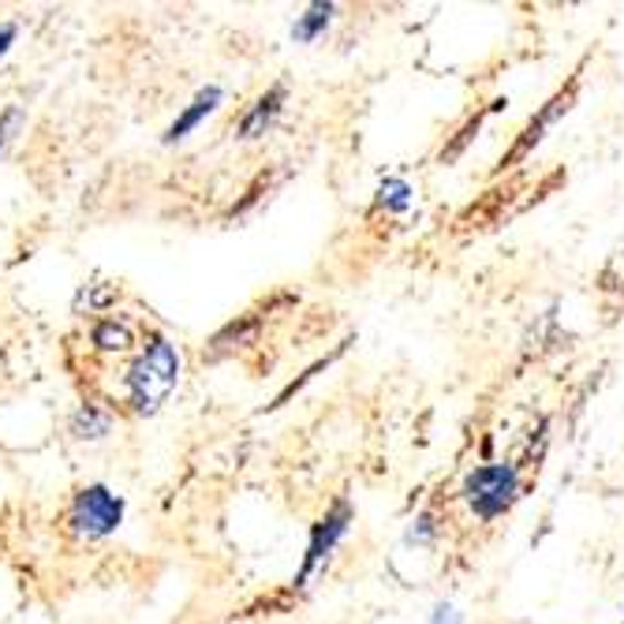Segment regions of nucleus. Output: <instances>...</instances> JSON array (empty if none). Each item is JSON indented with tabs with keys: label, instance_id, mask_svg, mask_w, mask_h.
I'll list each match as a JSON object with an SVG mask.
<instances>
[{
	"label": "nucleus",
	"instance_id": "14",
	"mask_svg": "<svg viewBox=\"0 0 624 624\" xmlns=\"http://www.w3.org/2000/svg\"><path fill=\"white\" fill-rule=\"evenodd\" d=\"M16 34H19V27H16V23H0V57H4L8 49L16 46Z\"/></svg>",
	"mask_w": 624,
	"mask_h": 624
},
{
	"label": "nucleus",
	"instance_id": "8",
	"mask_svg": "<svg viewBox=\"0 0 624 624\" xmlns=\"http://www.w3.org/2000/svg\"><path fill=\"white\" fill-rule=\"evenodd\" d=\"M112 431V415L101 404H79L76 415H71V434L83 437V442H101Z\"/></svg>",
	"mask_w": 624,
	"mask_h": 624
},
{
	"label": "nucleus",
	"instance_id": "13",
	"mask_svg": "<svg viewBox=\"0 0 624 624\" xmlns=\"http://www.w3.org/2000/svg\"><path fill=\"white\" fill-rule=\"evenodd\" d=\"M431 624H464V621H460V613L453 606H445V602H442V606H434Z\"/></svg>",
	"mask_w": 624,
	"mask_h": 624
},
{
	"label": "nucleus",
	"instance_id": "9",
	"mask_svg": "<svg viewBox=\"0 0 624 624\" xmlns=\"http://www.w3.org/2000/svg\"><path fill=\"white\" fill-rule=\"evenodd\" d=\"M333 12H336L333 4H311L300 19H295L292 38H295V42H314V38H319L322 30L333 23Z\"/></svg>",
	"mask_w": 624,
	"mask_h": 624
},
{
	"label": "nucleus",
	"instance_id": "3",
	"mask_svg": "<svg viewBox=\"0 0 624 624\" xmlns=\"http://www.w3.org/2000/svg\"><path fill=\"white\" fill-rule=\"evenodd\" d=\"M464 494H467V505L475 509V516L494 520L516 501L520 475H516V467H509V464L475 467L472 479H467V486H464Z\"/></svg>",
	"mask_w": 624,
	"mask_h": 624
},
{
	"label": "nucleus",
	"instance_id": "10",
	"mask_svg": "<svg viewBox=\"0 0 624 624\" xmlns=\"http://www.w3.org/2000/svg\"><path fill=\"white\" fill-rule=\"evenodd\" d=\"M378 202H382L389 213H404L412 207V188H407V180L401 177H389L382 180V188H378Z\"/></svg>",
	"mask_w": 624,
	"mask_h": 624
},
{
	"label": "nucleus",
	"instance_id": "4",
	"mask_svg": "<svg viewBox=\"0 0 624 624\" xmlns=\"http://www.w3.org/2000/svg\"><path fill=\"white\" fill-rule=\"evenodd\" d=\"M348 524H352V505H348V501H336L330 513H325L319 524H314L311 546H306V557H303V568H300V583H306V576H311V572L333 554V546L344 539Z\"/></svg>",
	"mask_w": 624,
	"mask_h": 624
},
{
	"label": "nucleus",
	"instance_id": "6",
	"mask_svg": "<svg viewBox=\"0 0 624 624\" xmlns=\"http://www.w3.org/2000/svg\"><path fill=\"white\" fill-rule=\"evenodd\" d=\"M281 105H284V87H273L270 94H262L248 109V117L240 120V139H259V135H265V128L278 120Z\"/></svg>",
	"mask_w": 624,
	"mask_h": 624
},
{
	"label": "nucleus",
	"instance_id": "11",
	"mask_svg": "<svg viewBox=\"0 0 624 624\" xmlns=\"http://www.w3.org/2000/svg\"><path fill=\"white\" fill-rule=\"evenodd\" d=\"M87 303V311L94 314V311H105V306H112L117 303V292L109 289V284H90V292L83 289L79 292V306Z\"/></svg>",
	"mask_w": 624,
	"mask_h": 624
},
{
	"label": "nucleus",
	"instance_id": "12",
	"mask_svg": "<svg viewBox=\"0 0 624 624\" xmlns=\"http://www.w3.org/2000/svg\"><path fill=\"white\" fill-rule=\"evenodd\" d=\"M23 124V109L19 105H8L4 112H0V150L8 147V139H12V131Z\"/></svg>",
	"mask_w": 624,
	"mask_h": 624
},
{
	"label": "nucleus",
	"instance_id": "1",
	"mask_svg": "<svg viewBox=\"0 0 624 624\" xmlns=\"http://www.w3.org/2000/svg\"><path fill=\"white\" fill-rule=\"evenodd\" d=\"M128 401L139 415H153L169 401V393L180 382V352L165 336H153L147 352L128 366Z\"/></svg>",
	"mask_w": 624,
	"mask_h": 624
},
{
	"label": "nucleus",
	"instance_id": "2",
	"mask_svg": "<svg viewBox=\"0 0 624 624\" xmlns=\"http://www.w3.org/2000/svg\"><path fill=\"white\" fill-rule=\"evenodd\" d=\"M124 524V497L112 494L105 483H90L76 494L71 505V527L87 539H105Z\"/></svg>",
	"mask_w": 624,
	"mask_h": 624
},
{
	"label": "nucleus",
	"instance_id": "5",
	"mask_svg": "<svg viewBox=\"0 0 624 624\" xmlns=\"http://www.w3.org/2000/svg\"><path fill=\"white\" fill-rule=\"evenodd\" d=\"M221 98H224V94H221V87H207V90H199V94H194L191 105L183 109L180 117L169 124V131H165V142H180V139H188L191 131L199 128L202 120H207L210 112L221 105Z\"/></svg>",
	"mask_w": 624,
	"mask_h": 624
},
{
	"label": "nucleus",
	"instance_id": "7",
	"mask_svg": "<svg viewBox=\"0 0 624 624\" xmlns=\"http://www.w3.org/2000/svg\"><path fill=\"white\" fill-rule=\"evenodd\" d=\"M90 341H94L98 352L120 355L135 344V330H131V322H124V319H101V322H94V330H90Z\"/></svg>",
	"mask_w": 624,
	"mask_h": 624
}]
</instances>
